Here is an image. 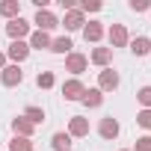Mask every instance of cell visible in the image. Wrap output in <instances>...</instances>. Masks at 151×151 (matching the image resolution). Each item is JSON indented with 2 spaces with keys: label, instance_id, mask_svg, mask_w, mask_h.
<instances>
[{
  "label": "cell",
  "instance_id": "1",
  "mask_svg": "<svg viewBox=\"0 0 151 151\" xmlns=\"http://www.w3.org/2000/svg\"><path fill=\"white\" fill-rule=\"evenodd\" d=\"M9 33H12V36H21V33H24V21H15V24L9 27Z\"/></svg>",
  "mask_w": 151,
  "mask_h": 151
},
{
  "label": "cell",
  "instance_id": "2",
  "mask_svg": "<svg viewBox=\"0 0 151 151\" xmlns=\"http://www.w3.org/2000/svg\"><path fill=\"white\" fill-rule=\"evenodd\" d=\"M133 50H136V53H145V50H148V42H145V39H136Z\"/></svg>",
  "mask_w": 151,
  "mask_h": 151
},
{
  "label": "cell",
  "instance_id": "3",
  "mask_svg": "<svg viewBox=\"0 0 151 151\" xmlns=\"http://www.w3.org/2000/svg\"><path fill=\"white\" fill-rule=\"evenodd\" d=\"M53 142H56V148H59V151H62V148H68V145H71V142H68V136H62V133H59V136H56V139H53Z\"/></svg>",
  "mask_w": 151,
  "mask_h": 151
},
{
  "label": "cell",
  "instance_id": "4",
  "mask_svg": "<svg viewBox=\"0 0 151 151\" xmlns=\"http://www.w3.org/2000/svg\"><path fill=\"white\" fill-rule=\"evenodd\" d=\"M39 24H42V27H53V18H50V15H42V12H39Z\"/></svg>",
  "mask_w": 151,
  "mask_h": 151
},
{
  "label": "cell",
  "instance_id": "5",
  "mask_svg": "<svg viewBox=\"0 0 151 151\" xmlns=\"http://www.w3.org/2000/svg\"><path fill=\"white\" fill-rule=\"evenodd\" d=\"M68 47H71V42H68V39H59V42L53 45V50H68Z\"/></svg>",
  "mask_w": 151,
  "mask_h": 151
},
{
  "label": "cell",
  "instance_id": "6",
  "mask_svg": "<svg viewBox=\"0 0 151 151\" xmlns=\"http://www.w3.org/2000/svg\"><path fill=\"white\" fill-rule=\"evenodd\" d=\"M24 53H27V47H24V45H15V47H12V56H18V59H21Z\"/></svg>",
  "mask_w": 151,
  "mask_h": 151
},
{
  "label": "cell",
  "instance_id": "7",
  "mask_svg": "<svg viewBox=\"0 0 151 151\" xmlns=\"http://www.w3.org/2000/svg\"><path fill=\"white\" fill-rule=\"evenodd\" d=\"M104 133L113 136V133H116V122H107V124H104Z\"/></svg>",
  "mask_w": 151,
  "mask_h": 151
}]
</instances>
